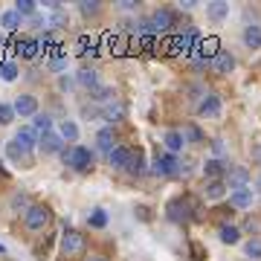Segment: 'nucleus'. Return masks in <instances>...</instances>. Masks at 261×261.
Wrapping results in <instances>:
<instances>
[{
  "label": "nucleus",
  "mask_w": 261,
  "mask_h": 261,
  "mask_svg": "<svg viewBox=\"0 0 261 261\" xmlns=\"http://www.w3.org/2000/svg\"><path fill=\"white\" fill-rule=\"evenodd\" d=\"M84 235L79 232V229H64V235H61V252L64 255H82L84 252Z\"/></svg>",
  "instance_id": "nucleus-5"
},
{
  "label": "nucleus",
  "mask_w": 261,
  "mask_h": 261,
  "mask_svg": "<svg viewBox=\"0 0 261 261\" xmlns=\"http://www.w3.org/2000/svg\"><path fill=\"white\" fill-rule=\"evenodd\" d=\"M163 142H166V148L171 151V154H177V151H183V145H186V140H183V134L180 130H166L163 134Z\"/></svg>",
  "instance_id": "nucleus-19"
},
{
  "label": "nucleus",
  "mask_w": 261,
  "mask_h": 261,
  "mask_svg": "<svg viewBox=\"0 0 261 261\" xmlns=\"http://www.w3.org/2000/svg\"><path fill=\"white\" fill-rule=\"evenodd\" d=\"M38 148L44 151V154H58V151H64L61 134H47V137H41V140H38Z\"/></svg>",
  "instance_id": "nucleus-13"
},
{
  "label": "nucleus",
  "mask_w": 261,
  "mask_h": 261,
  "mask_svg": "<svg viewBox=\"0 0 261 261\" xmlns=\"http://www.w3.org/2000/svg\"><path fill=\"white\" fill-rule=\"evenodd\" d=\"M197 111H200L203 119H218V116H221V96L206 93L203 99H200V108H197Z\"/></svg>",
  "instance_id": "nucleus-9"
},
{
  "label": "nucleus",
  "mask_w": 261,
  "mask_h": 261,
  "mask_svg": "<svg viewBox=\"0 0 261 261\" xmlns=\"http://www.w3.org/2000/svg\"><path fill=\"white\" fill-rule=\"evenodd\" d=\"M206 15L212 20H226L229 18V3H224V0H215V3H209L206 6Z\"/></svg>",
  "instance_id": "nucleus-22"
},
{
  "label": "nucleus",
  "mask_w": 261,
  "mask_h": 261,
  "mask_svg": "<svg viewBox=\"0 0 261 261\" xmlns=\"http://www.w3.org/2000/svg\"><path fill=\"white\" fill-rule=\"evenodd\" d=\"M35 134H41V137L53 134V119H49L47 113H38L35 116Z\"/></svg>",
  "instance_id": "nucleus-30"
},
{
  "label": "nucleus",
  "mask_w": 261,
  "mask_h": 261,
  "mask_svg": "<svg viewBox=\"0 0 261 261\" xmlns=\"http://www.w3.org/2000/svg\"><path fill=\"white\" fill-rule=\"evenodd\" d=\"M38 145L35 140V130L32 128H20L18 134H15V140L9 142V148H6V154H9L12 160H20V157H27V154H32Z\"/></svg>",
  "instance_id": "nucleus-1"
},
{
  "label": "nucleus",
  "mask_w": 261,
  "mask_h": 261,
  "mask_svg": "<svg viewBox=\"0 0 261 261\" xmlns=\"http://www.w3.org/2000/svg\"><path fill=\"white\" fill-rule=\"evenodd\" d=\"M67 23H70L67 12L61 9V6H58V9H53V18L47 20V27H49V29H61V27H67Z\"/></svg>",
  "instance_id": "nucleus-29"
},
{
  "label": "nucleus",
  "mask_w": 261,
  "mask_h": 261,
  "mask_svg": "<svg viewBox=\"0 0 261 261\" xmlns=\"http://www.w3.org/2000/svg\"><path fill=\"white\" fill-rule=\"evenodd\" d=\"M61 140H67V142H79V125H75L73 119H64L61 122Z\"/></svg>",
  "instance_id": "nucleus-26"
},
{
  "label": "nucleus",
  "mask_w": 261,
  "mask_h": 261,
  "mask_svg": "<svg viewBox=\"0 0 261 261\" xmlns=\"http://www.w3.org/2000/svg\"><path fill=\"white\" fill-rule=\"evenodd\" d=\"M90 96H93L96 102H111V99H113V87H108V84H99L96 90H90Z\"/></svg>",
  "instance_id": "nucleus-33"
},
{
  "label": "nucleus",
  "mask_w": 261,
  "mask_h": 261,
  "mask_svg": "<svg viewBox=\"0 0 261 261\" xmlns=\"http://www.w3.org/2000/svg\"><path fill=\"white\" fill-rule=\"evenodd\" d=\"M49 67H53V70H64V67H67V58H53V61H49Z\"/></svg>",
  "instance_id": "nucleus-39"
},
{
  "label": "nucleus",
  "mask_w": 261,
  "mask_h": 261,
  "mask_svg": "<svg viewBox=\"0 0 261 261\" xmlns=\"http://www.w3.org/2000/svg\"><path fill=\"white\" fill-rule=\"evenodd\" d=\"M38 49H41V44H38L35 38H23V41H18V53L20 58H35Z\"/></svg>",
  "instance_id": "nucleus-24"
},
{
  "label": "nucleus",
  "mask_w": 261,
  "mask_h": 261,
  "mask_svg": "<svg viewBox=\"0 0 261 261\" xmlns=\"http://www.w3.org/2000/svg\"><path fill=\"white\" fill-rule=\"evenodd\" d=\"M130 174H142L145 171V157H142V151H130V160H128V168Z\"/></svg>",
  "instance_id": "nucleus-27"
},
{
  "label": "nucleus",
  "mask_w": 261,
  "mask_h": 261,
  "mask_svg": "<svg viewBox=\"0 0 261 261\" xmlns=\"http://www.w3.org/2000/svg\"><path fill=\"white\" fill-rule=\"evenodd\" d=\"M61 157H64V163L70 168H75V171H87V168L93 166V151L84 148V145H70V148L61 151Z\"/></svg>",
  "instance_id": "nucleus-2"
},
{
  "label": "nucleus",
  "mask_w": 261,
  "mask_h": 261,
  "mask_svg": "<svg viewBox=\"0 0 261 261\" xmlns=\"http://www.w3.org/2000/svg\"><path fill=\"white\" fill-rule=\"evenodd\" d=\"M79 9H82L84 15H99V12H102V6H99V3H93V0H84Z\"/></svg>",
  "instance_id": "nucleus-37"
},
{
  "label": "nucleus",
  "mask_w": 261,
  "mask_h": 261,
  "mask_svg": "<svg viewBox=\"0 0 261 261\" xmlns=\"http://www.w3.org/2000/svg\"><path fill=\"white\" fill-rule=\"evenodd\" d=\"M244 250H247V255H250L252 261L261 258V241H258V238H255V241H247V247H244Z\"/></svg>",
  "instance_id": "nucleus-36"
},
{
  "label": "nucleus",
  "mask_w": 261,
  "mask_h": 261,
  "mask_svg": "<svg viewBox=\"0 0 261 261\" xmlns=\"http://www.w3.org/2000/svg\"><path fill=\"white\" fill-rule=\"evenodd\" d=\"M212 148H215V154H224L226 145H224V140H215V142H212Z\"/></svg>",
  "instance_id": "nucleus-40"
},
{
  "label": "nucleus",
  "mask_w": 261,
  "mask_h": 261,
  "mask_svg": "<svg viewBox=\"0 0 261 261\" xmlns=\"http://www.w3.org/2000/svg\"><path fill=\"white\" fill-rule=\"evenodd\" d=\"M3 252H6V247H3V244H0V255H3Z\"/></svg>",
  "instance_id": "nucleus-44"
},
{
  "label": "nucleus",
  "mask_w": 261,
  "mask_h": 261,
  "mask_svg": "<svg viewBox=\"0 0 261 261\" xmlns=\"http://www.w3.org/2000/svg\"><path fill=\"white\" fill-rule=\"evenodd\" d=\"M151 171L157 177H180V160L174 154H163L151 163Z\"/></svg>",
  "instance_id": "nucleus-4"
},
{
  "label": "nucleus",
  "mask_w": 261,
  "mask_h": 261,
  "mask_svg": "<svg viewBox=\"0 0 261 261\" xmlns=\"http://www.w3.org/2000/svg\"><path fill=\"white\" fill-rule=\"evenodd\" d=\"M252 189L247 186V189H238V192H232V195H229V203L235 206V209H250L252 206Z\"/></svg>",
  "instance_id": "nucleus-15"
},
{
  "label": "nucleus",
  "mask_w": 261,
  "mask_h": 261,
  "mask_svg": "<svg viewBox=\"0 0 261 261\" xmlns=\"http://www.w3.org/2000/svg\"><path fill=\"white\" fill-rule=\"evenodd\" d=\"M226 189H232V192H238V189H247V183H250V171L244 166H229V171H226Z\"/></svg>",
  "instance_id": "nucleus-7"
},
{
  "label": "nucleus",
  "mask_w": 261,
  "mask_h": 261,
  "mask_svg": "<svg viewBox=\"0 0 261 261\" xmlns=\"http://www.w3.org/2000/svg\"><path fill=\"white\" fill-rule=\"evenodd\" d=\"M27 203H29L27 195H15V197H12V209H20V206H27ZM27 209H29V206H27Z\"/></svg>",
  "instance_id": "nucleus-38"
},
{
  "label": "nucleus",
  "mask_w": 261,
  "mask_h": 261,
  "mask_svg": "<svg viewBox=\"0 0 261 261\" xmlns=\"http://www.w3.org/2000/svg\"><path fill=\"white\" fill-rule=\"evenodd\" d=\"M87 224L93 226V229H105V226H108V215H105V209H93L90 218H87Z\"/></svg>",
  "instance_id": "nucleus-32"
},
{
  "label": "nucleus",
  "mask_w": 261,
  "mask_h": 261,
  "mask_svg": "<svg viewBox=\"0 0 261 261\" xmlns=\"http://www.w3.org/2000/svg\"><path fill=\"white\" fill-rule=\"evenodd\" d=\"M15 12H18L20 18H32V15H38V3L35 0H18L15 3Z\"/></svg>",
  "instance_id": "nucleus-28"
},
{
  "label": "nucleus",
  "mask_w": 261,
  "mask_h": 261,
  "mask_svg": "<svg viewBox=\"0 0 261 261\" xmlns=\"http://www.w3.org/2000/svg\"><path fill=\"white\" fill-rule=\"evenodd\" d=\"M15 116H18V113H15V105H3L0 102V125H12Z\"/></svg>",
  "instance_id": "nucleus-35"
},
{
  "label": "nucleus",
  "mask_w": 261,
  "mask_h": 261,
  "mask_svg": "<svg viewBox=\"0 0 261 261\" xmlns=\"http://www.w3.org/2000/svg\"><path fill=\"white\" fill-rule=\"evenodd\" d=\"M209 67H212V73H218V75H229L235 70V56L226 53V49H221V53L209 61Z\"/></svg>",
  "instance_id": "nucleus-8"
},
{
  "label": "nucleus",
  "mask_w": 261,
  "mask_h": 261,
  "mask_svg": "<svg viewBox=\"0 0 261 261\" xmlns=\"http://www.w3.org/2000/svg\"><path fill=\"white\" fill-rule=\"evenodd\" d=\"M128 160H130V148H125V145H116V148L108 154V163H111L113 168H128Z\"/></svg>",
  "instance_id": "nucleus-16"
},
{
  "label": "nucleus",
  "mask_w": 261,
  "mask_h": 261,
  "mask_svg": "<svg viewBox=\"0 0 261 261\" xmlns=\"http://www.w3.org/2000/svg\"><path fill=\"white\" fill-rule=\"evenodd\" d=\"M192 212H195V203H192V200H186V197H177V200H171V203H168V218H171V221H189V218H192Z\"/></svg>",
  "instance_id": "nucleus-6"
},
{
  "label": "nucleus",
  "mask_w": 261,
  "mask_h": 261,
  "mask_svg": "<svg viewBox=\"0 0 261 261\" xmlns=\"http://www.w3.org/2000/svg\"><path fill=\"white\" fill-rule=\"evenodd\" d=\"M18 64H15V61H3V64H0V79H3V82H15V79H18Z\"/></svg>",
  "instance_id": "nucleus-31"
},
{
  "label": "nucleus",
  "mask_w": 261,
  "mask_h": 261,
  "mask_svg": "<svg viewBox=\"0 0 261 261\" xmlns=\"http://www.w3.org/2000/svg\"><path fill=\"white\" fill-rule=\"evenodd\" d=\"M75 82L82 84V87H87V90H96L99 87V73H96L93 67H84V70H79Z\"/></svg>",
  "instance_id": "nucleus-18"
},
{
  "label": "nucleus",
  "mask_w": 261,
  "mask_h": 261,
  "mask_svg": "<svg viewBox=\"0 0 261 261\" xmlns=\"http://www.w3.org/2000/svg\"><path fill=\"white\" fill-rule=\"evenodd\" d=\"M255 189H258V192H261V174H258V180H255Z\"/></svg>",
  "instance_id": "nucleus-43"
},
{
  "label": "nucleus",
  "mask_w": 261,
  "mask_h": 261,
  "mask_svg": "<svg viewBox=\"0 0 261 261\" xmlns=\"http://www.w3.org/2000/svg\"><path fill=\"white\" fill-rule=\"evenodd\" d=\"M15 113H18L20 119H27V116H38V99L29 93H20L15 99Z\"/></svg>",
  "instance_id": "nucleus-11"
},
{
  "label": "nucleus",
  "mask_w": 261,
  "mask_h": 261,
  "mask_svg": "<svg viewBox=\"0 0 261 261\" xmlns=\"http://www.w3.org/2000/svg\"><path fill=\"white\" fill-rule=\"evenodd\" d=\"M252 160H255V163H261V145H255V148H252Z\"/></svg>",
  "instance_id": "nucleus-42"
},
{
  "label": "nucleus",
  "mask_w": 261,
  "mask_h": 261,
  "mask_svg": "<svg viewBox=\"0 0 261 261\" xmlns=\"http://www.w3.org/2000/svg\"><path fill=\"white\" fill-rule=\"evenodd\" d=\"M151 27H154V32H168V29L174 27V12L171 9H154L151 12Z\"/></svg>",
  "instance_id": "nucleus-10"
},
{
  "label": "nucleus",
  "mask_w": 261,
  "mask_h": 261,
  "mask_svg": "<svg viewBox=\"0 0 261 261\" xmlns=\"http://www.w3.org/2000/svg\"><path fill=\"white\" fill-rule=\"evenodd\" d=\"M23 224H27V229H32V232H41V229L49 224V209L44 203H32L27 212H23Z\"/></svg>",
  "instance_id": "nucleus-3"
},
{
  "label": "nucleus",
  "mask_w": 261,
  "mask_h": 261,
  "mask_svg": "<svg viewBox=\"0 0 261 261\" xmlns=\"http://www.w3.org/2000/svg\"><path fill=\"white\" fill-rule=\"evenodd\" d=\"M84 261H111L108 255H102V252H93V255H87Z\"/></svg>",
  "instance_id": "nucleus-41"
},
{
  "label": "nucleus",
  "mask_w": 261,
  "mask_h": 261,
  "mask_svg": "<svg viewBox=\"0 0 261 261\" xmlns=\"http://www.w3.org/2000/svg\"><path fill=\"white\" fill-rule=\"evenodd\" d=\"M0 27L6 29V32H18V29L23 27V18H20L15 9H6L3 15H0Z\"/></svg>",
  "instance_id": "nucleus-17"
},
{
  "label": "nucleus",
  "mask_w": 261,
  "mask_h": 261,
  "mask_svg": "<svg viewBox=\"0 0 261 261\" xmlns=\"http://www.w3.org/2000/svg\"><path fill=\"white\" fill-rule=\"evenodd\" d=\"M96 145H99V151H108V154H111V151L116 148V130L102 128L99 134H96Z\"/></svg>",
  "instance_id": "nucleus-14"
},
{
  "label": "nucleus",
  "mask_w": 261,
  "mask_h": 261,
  "mask_svg": "<svg viewBox=\"0 0 261 261\" xmlns=\"http://www.w3.org/2000/svg\"><path fill=\"white\" fill-rule=\"evenodd\" d=\"M218 235H221L224 244H238L241 241V229H238L235 224H221L218 226Z\"/></svg>",
  "instance_id": "nucleus-23"
},
{
  "label": "nucleus",
  "mask_w": 261,
  "mask_h": 261,
  "mask_svg": "<svg viewBox=\"0 0 261 261\" xmlns=\"http://www.w3.org/2000/svg\"><path fill=\"white\" fill-rule=\"evenodd\" d=\"M0 47H3V35H0Z\"/></svg>",
  "instance_id": "nucleus-45"
},
{
  "label": "nucleus",
  "mask_w": 261,
  "mask_h": 261,
  "mask_svg": "<svg viewBox=\"0 0 261 261\" xmlns=\"http://www.w3.org/2000/svg\"><path fill=\"white\" fill-rule=\"evenodd\" d=\"M226 195V183L224 180H209L203 189V197L206 200H221V197Z\"/></svg>",
  "instance_id": "nucleus-21"
},
{
  "label": "nucleus",
  "mask_w": 261,
  "mask_h": 261,
  "mask_svg": "<svg viewBox=\"0 0 261 261\" xmlns=\"http://www.w3.org/2000/svg\"><path fill=\"white\" fill-rule=\"evenodd\" d=\"M180 134H183V140H186V142H203V134H200L197 125H186Z\"/></svg>",
  "instance_id": "nucleus-34"
},
{
  "label": "nucleus",
  "mask_w": 261,
  "mask_h": 261,
  "mask_svg": "<svg viewBox=\"0 0 261 261\" xmlns=\"http://www.w3.org/2000/svg\"><path fill=\"white\" fill-rule=\"evenodd\" d=\"M226 171H229V166H226L224 160H218V157H212V160H206L203 163V174L209 180H224Z\"/></svg>",
  "instance_id": "nucleus-12"
},
{
  "label": "nucleus",
  "mask_w": 261,
  "mask_h": 261,
  "mask_svg": "<svg viewBox=\"0 0 261 261\" xmlns=\"http://www.w3.org/2000/svg\"><path fill=\"white\" fill-rule=\"evenodd\" d=\"M125 113H128L125 102H108L105 105V111H102V116L108 122H119V119H125Z\"/></svg>",
  "instance_id": "nucleus-20"
},
{
  "label": "nucleus",
  "mask_w": 261,
  "mask_h": 261,
  "mask_svg": "<svg viewBox=\"0 0 261 261\" xmlns=\"http://www.w3.org/2000/svg\"><path fill=\"white\" fill-rule=\"evenodd\" d=\"M244 44H247V49H258L261 47V27L244 29Z\"/></svg>",
  "instance_id": "nucleus-25"
}]
</instances>
